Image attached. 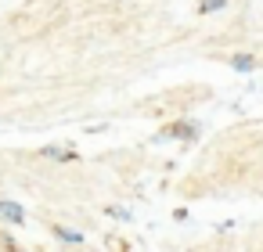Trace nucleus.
Returning a JSON list of instances; mask_svg holds the SVG:
<instances>
[{"label":"nucleus","mask_w":263,"mask_h":252,"mask_svg":"<svg viewBox=\"0 0 263 252\" xmlns=\"http://www.w3.org/2000/svg\"><path fill=\"white\" fill-rule=\"evenodd\" d=\"M252 65H256V62H252L249 54H238V58H234V69H238V72H249Z\"/></svg>","instance_id":"nucleus-3"},{"label":"nucleus","mask_w":263,"mask_h":252,"mask_svg":"<svg viewBox=\"0 0 263 252\" xmlns=\"http://www.w3.org/2000/svg\"><path fill=\"white\" fill-rule=\"evenodd\" d=\"M0 220H8V223H22L26 220V209L15 205V202H0Z\"/></svg>","instance_id":"nucleus-1"},{"label":"nucleus","mask_w":263,"mask_h":252,"mask_svg":"<svg viewBox=\"0 0 263 252\" xmlns=\"http://www.w3.org/2000/svg\"><path fill=\"white\" fill-rule=\"evenodd\" d=\"M195 133H198V130H195L191 123H180V126H170V130H166V137H195Z\"/></svg>","instance_id":"nucleus-2"},{"label":"nucleus","mask_w":263,"mask_h":252,"mask_svg":"<svg viewBox=\"0 0 263 252\" xmlns=\"http://www.w3.org/2000/svg\"><path fill=\"white\" fill-rule=\"evenodd\" d=\"M44 155H51V159H69L72 151H65V148H44Z\"/></svg>","instance_id":"nucleus-5"},{"label":"nucleus","mask_w":263,"mask_h":252,"mask_svg":"<svg viewBox=\"0 0 263 252\" xmlns=\"http://www.w3.org/2000/svg\"><path fill=\"white\" fill-rule=\"evenodd\" d=\"M223 4H227V0H202L198 11H216V8H223Z\"/></svg>","instance_id":"nucleus-4"}]
</instances>
